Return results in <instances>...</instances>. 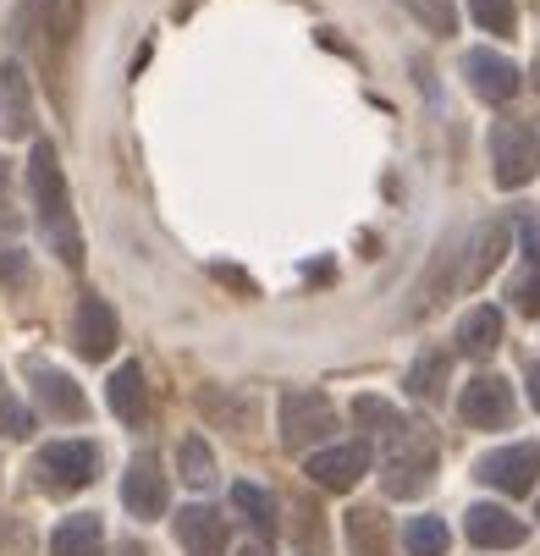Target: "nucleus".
Here are the masks:
<instances>
[{
    "label": "nucleus",
    "instance_id": "obj_8",
    "mask_svg": "<svg viewBox=\"0 0 540 556\" xmlns=\"http://www.w3.org/2000/svg\"><path fill=\"white\" fill-rule=\"evenodd\" d=\"M303 473L315 485L326 491H353L364 473H369V441H348V446H321V452H309Z\"/></svg>",
    "mask_w": 540,
    "mask_h": 556
},
{
    "label": "nucleus",
    "instance_id": "obj_24",
    "mask_svg": "<svg viewBox=\"0 0 540 556\" xmlns=\"http://www.w3.org/2000/svg\"><path fill=\"white\" fill-rule=\"evenodd\" d=\"M502 249H507V226H502V220H491V226L475 237V265H469V281H480V276L502 260Z\"/></svg>",
    "mask_w": 540,
    "mask_h": 556
},
{
    "label": "nucleus",
    "instance_id": "obj_7",
    "mask_svg": "<svg viewBox=\"0 0 540 556\" xmlns=\"http://www.w3.org/2000/svg\"><path fill=\"white\" fill-rule=\"evenodd\" d=\"M122 502L138 523H154V518H166L172 507V491H166V473L161 463H154V452H138L133 468H127V480H122Z\"/></svg>",
    "mask_w": 540,
    "mask_h": 556
},
{
    "label": "nucleus",
    "instance_id": "obj_16",
    "mask_svg": "<svg viewBox=\"0 0 540 556\" xmlns=\"http://www.w3.org/2000/svg\"><path fill=\"white\" fill-rule=\"evenodd\" d=\"M502 348V308H491V303H480V308H469L457 320V353H469V358H491Z\"/></svg>",
    "mask_w": 540,
    "mask_h": 556
},
{
    "label": "nucleus",
    "instance_id": "obj_9",
    "mask_svg": "<svg viewBox=\"0 0 540 556\" xmlns=\"http://www.w3.org/2000/svg\"><path fill=\"white\" fill-rule=\"evenodd\" d=\"M475 473L491 485V491H507V496H524L535 491V473H540V452L535 446H502L491 457L475 463Z\"/></svg>",
    "mask_w": 540,
    "mask_h": 556
},
{
    "label": "nucleus",
    "instance_id": "obj_10",
    "mask_svg": "<svg viewBox=\"0 0 540 556\" xmlns=\"http://www.w3.org/2000/svg\"><path fill=\"white\" fill-rule=\"evenodd\" d=\"M463 72H469V89H475L480 100H491V105H507V100L518 94V84H524V77H518V66H513L507 55L486 50V45L463 55Z\"/></svg>",
    "mask_w": 540,
    "mask_h": 556
},
{
    "label": "nucleus",
    "instance_id": "obj_3",
    "mask_svg": "<svg viewBox=\"0 0 540 556\" xmlns=\"http://www.w3.org/2000/svg\"><path fill=\"white\" fill-rule=\"evenodd\" d=\"M491 172H497L502 188H524L540 172V138H535V127H524L513 116H502L491 127Z\"/></svg>",
    "mask_w": 540,
    "mask_h": 556
},
{
    "label": "nucleus",
    "instance_id": "obj_13",
    "mask_svg": "<svg viewBox=\"0 0 540 556\" xmlns=\"http://www.w3.org/2000/svg\"><path fill=\"white\" fill-rule=\"evenodd\" d=\"M0 127H7V138L34 132V94H28V72L17 61L0 66Z\"/></svg>",
    "mask_w": 540,
    "mask_h": 556
},
{
    "label": "nucleus",
    "instance_id": "obj_6",
    "mask_svg": "<svg viewBox=\"0 0 540 556\" xmlns=\"http://www.w3.org/2000/svg\"><path fill=\"white\" fill-rule=\"evenodd\" d=\"M457 414L475 430H507L513 425V386L502 375H475L457 396Z\"/></svg>",
    "mask_w": 540,
    "mask_h": 556
},
{
    "label": "nucleus",
    "instance_id": "obj_2",
    "mask_svg": "<svg viewBox=\"0 0 540 556\" xmlns=\"http://www.w3.org/2000/svg\"><path fill=\"white\" fill-rule=\"evenodd\" d=\"M100 473V446L95 441H50L34 457V480L45 491H84Z\"/></svg>",
    "mask_w": 540,
    "mask_h": 556
},
{
    "label": "nucleus",
    "instance_id": "obj_32",
    "mask_svg": "<svg viewBox=\"0 0 540 556\" xmlns=\"http://www.w3.org/2000/svg\"><path fill=\"white\" fill-rule=\"evenodd\" d=\"M238 556H260V551H238Z\"/></svg>",
    "mask_w": 540,
    "mask_h": 556
},
{
    "label": "nucleus",
    "instance_id": "obj_29",
    "mask_svg": "<svg viewBox=\"0 0 540 556\" xmlns=\"http://www.w3.org/2000/svg\"><path fill=\"white\" fill-rule=\"evenodd\" d=\"M7 276H23V254H0V281Z\"/></svg>",
    "mask_w": 540,
    "mask_h": 556
},
{
    "label": "nucleus",
    "instance_id": "obj_21",
    "mask_svg": "<svg viewBox=\"0 0 540 556\" xmlns=\"http://www.w3.org/2000/svg\"><path fill=\"white\" fill-rule=\"evenodd\" d=\"M231 502H238V513L254 523V534H276V502H271V491L238 480V485H231Z\"/></svg>",
    "mask_w": 540,
    "mask_h": 556
},
{
    "label": "nucleus",
    "instance_id": "obj_14",
    "mask_svg": "<svg viewBox=\"0 0 540 556\" xmlns=\"http://www.w3.org/2000/svg\"><path fill=\"white\" fill-rule=\"evenodd\" d=\"M469 540L480 545V551H513V545H524V518H513L507 507H491V502H480V507H469Z\"/></svg>",
    "mask_w": 540,
    "mask_h": 556
},
{
    "label": "nucleus",
    "instance_id": "obj_12",
    "mask_svg": "<svg viewBox=\"0 0 540 556\" xmlns=\"http://www.w3.org/2000/svg\"><path fill=\"white\" fill-rule=\"evenodd\" d=\"M177 545H183V556H226V518L215 507H183Z\"/></svg>",
    "mask_w": 540,
    "mask_h": 556
},
{
    "label": "nucleus",
    "instance_id": "obj_15",
    "mask_svg": "<svg viewBox=\"0 0 540 556\" xmlns=\"http://www.w3.org/2000/svg\"><path fill=\"white\" fill-rule=\"evenodd\" d=\"M100 545H105L100 513H72V518H61L55 534H50V556H100Z\"/></svg>",
    "mask_w": 540,
    "mask_h": 556
},
{
    "label": "nucleus",
    "instance_id": "obj_31",
    "mask_svg": "<svg viewBox=\"0 0 540 556\" xmlns=\"http://www.w3.org/2000/svg\"><path fill=\"white\" fill-rule=\"evenodd\" d=\"M0 188H7V161H0Z\"/></svg>",
    "mask_w": 540,
    "mask_h": 556
},
{
    "label": "nucleus",
    "instance_id": "obj_4",
    "mask_svg": "<svg viewBox=\"0 0 540 556\" xmlns=\"http://www.w3.org/2000/svg\"><path fill=\"white\" fill-rule=\"evenodd\" d=\"M337 430V408L326 391H287L281 396V441L292 452H309L315 441H326Z\"/></svg>",
    "mask_w": 540,
    "mask_h": 556
},
{
    "label": "nucleus",
    "instance_id": "obj_1",
    "mask_svg": "<svg viewBox=\"0 0 540 556\" xmlns=\"http://www.w3.org/2000/svg\"><path fill=\"white\" fill-rule=\"evenodd\" d=\"M28 193H34V204H39V220H45V231H50L55 254L77 270V265H84V237H77V226H72V210H66V177H61V154H55L50 143H34V161H28Z\"/></svg>",
    "mask_w": 540,
    "mask_h": 556
},
{
    "label": "nucleus",
    "instance_id": "obj_20",
    "mask_svg": "<svg viewBox=\"0 0 540 556\" xmlns=\"http://www.w3.org/2000/svg\"><path fill=\"white\" fill-rule=\"evenodd\" d=\"M403 551L409 556H447L452 551V529L441 518H409L403 523Z\"/></svg>",
    "mask_w": 540,
    "mask_h": 556
},
{
    "label": "nucleus",
    "instance_id": "obj_19",
    "mask_svg": "<svg viewBox=\"0 0 540 556\" xmlns=\"http://www.w3.org/2000/svg\"><path fill=\"white\" fill-rule=\"evenodd\" d=\"M177 463H183V480H188L193 491H215V452H210L204 435H183Z\"/></svg>",
    "mask_w": 540,
    "mask_h": 556
},
{
    "label": "nucleus",
    "instance_id": "obj_17",
    "mask_svg": "<svg viewBox=\"0 0 540 556\" xmlns=\"http://www.w3.org/2000/svg\"><path fill=\"white\" fill-rule=\"evenodd\" d=\"M34 391H39V403L55 414V419H84V391H77V380L66 375V369H45V364H34Z\"/></svg>",
    "mask_w": 540,
    "mask_h": 556
},
{
    "label": "nucleus",
    "instance_id": "obj_26",
    "mask_svg": "<svg viewBox=\"0 0 540 556\" xmlns=\"http://www.w3.org/2000/svg\"><path fill=\"white\" fill-rule=\"evenodd\" d=\"M0 435H7V441H28V435H34V414L17 403V396H7V403H0Z\"/></svg>",
    "mask_w": 540,
    "mask_h": 556
},
{
    "label": "nucleus",
    "instance_id": "obj_23",
    "mask_svg": "<svg viewBox=\"0 0 540 556\" xmlns=\"http://www.w3.org/2000/svg\"><path fill=\"white\" fill-rule=\"evenodd\" d=\"M353 419L364 425V430H375V435H398L409 419H398V408L392 403H380V396H359L353 403Z\"/></svg>",
    "mask_w": 540,
    "mask_h": 556
},
{
    "label": "nucleus",
    "instance_id": "obj_5",
    "mask_svg": "<svg viewBox=\"0 0 540 556\" xmlns=\"http://www.w3.org/2000/svg\"><path fill=\"white\" fill-rule=\"evenodd\" d=\"M430 468H436V441H430L425 430L403 425L392 457H386V491H392V496H414V491H425V485H430Z\"/></svg>",
    "mask_w": 540,
    "mask_h": 556
},
{
    "label": "nucleus",
    "instance_id": "obj_22",
    "mask_svg": "<svg viewBox=\"0 0 540 556\" xmlns=\"http://www.w3.org/2000/svg\"><path fill=\"white\" fill-rule=\"evenodd\" d=\"M441 380H447V353H419L409 369V391L430 403V396H441Z\"/></svg>",
    "mask_w": 540,
    "mask_h": 556
},
{
    "label": "nucleus",
    "instance_id": "obj_11",
    "mask_svg": "<svg viewBox=\"0 0 540 556\" xmlns=\"http://www.w3.org/2000/svg\"><path fill=\"white\" fill-rule=\"evenodd\" d=\"M72 337H77V353H84V358H111L116 353V314H111V303L95 298V292L77 298Z\"/></svg>",
    "mask_w": 540,
    "mask_h": 556
},
{
    "label": "nucleus",
    "instance_id": "obj_27",
    "mask_svg": "<svg viewBox=\"0 0 540 556\" xmlns=\"http://www.w3.org/2000/svg\"><path fill=\"white\" fill-rule=\"evenodd\" d=\"M513 292H518V308H529V314H540V276H524V281H518Z\"/></svg>",
    "mask_w": 540,
    "mask_h": 556
},
{
    "label": "nucleus",
    "instance_id": "obj_25",
    "mask_svg": "<svg viewBox=\"0 0 540 556\" xmlns=\"http://www.w3.org/2000/svg\"><path fill=\"white\" fill-rule=\"evenodd\" d=\"M469 12H475V23H480V28H491L497 39L518 34V28H513V23H518V12H513V0H469Z\"/></svg>",
    "mask_w": 540,
    "mask_h": 556
},
{
    "label": "nucleus",
    "instance_id": "obj_28",
    "mask_svg": "<svg viewBox=\"0 0 540 556\" xmlns=\"http://www.w3.org/2000/svg\"><path fill=\"white\" fill-rule=\"evenodd\" d=\"M518 237H524V254L540 265V220H518Z\"/></svg>",
    "mask_w": 540,
    "mask_h": 556
},
{
    "label": "nucleus",
    "instance_id": "obj_30",
    "mask_svg": "<svg viewBox=\"0 0 540 556\" xmlns=\"http://www.w3.org/2000/svg\"><path fill=\"white\" fill-rule=\"evenodd\" d=\"M529 403H535V408H540V364H535V369H529Z\"/></svg>",
    "mask_w": 540,
    "mask_h": 556
},
{
    "label": "nucleus",
    "instance_id": "obj_18",
    "mask_svg": "<svg viewBox=\"0 0 540 556\" xmlns=\"http://www.w3.org/2000/svg\"><path fill=\"white\" fill-rule=\"evenodd\" d=\"M111 414L127 419V425L143 419V369H138V364H122V369L111 375Z\"/></svg>",
    "mask_w": 540,
    "mask_h": 556
}]
</instances>
